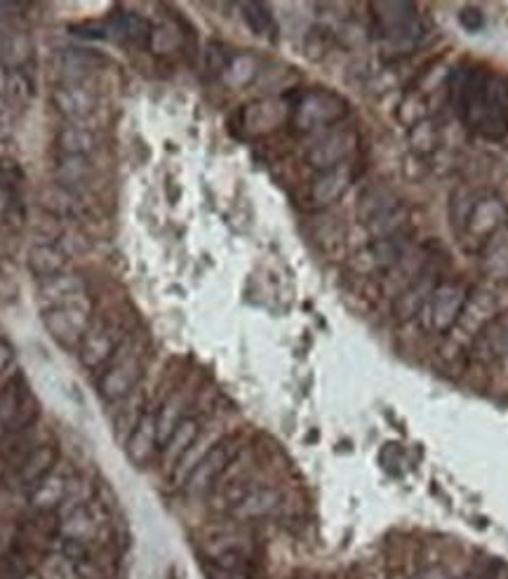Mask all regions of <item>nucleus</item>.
<instances>
[{
    "label": "nucleus",
    "mask_w": 508,
    "mask_h": 579,
    "mask_svg": "<svg viewBox=\"0 0 508 579\" xmlns=\"http://www.w3.org/2000/svg\"><path fill=\"white\" fill-rule=\"evenodd\" d=\"M450 99L459 121L490 142L508 135V78L480 64L450 73Z\"/></svg>",
    "instance_id": "1"
},
{
    "label": "nucleus",
    "mask_w": 508,
    "mask_h": 579,
    "mask_svg": "<svg viewBox=\"0 0 508 579\" xmlns=\"http://www.w3.org/2000/svg\"><path fill=\"white\" fill-rule=\"evenodd\" d=\"M452 226L461 243L473 252H483L508 226V208L494 193L457 191L450 208Z\"/></svg>",
    "instance_id": "2"
},
{
    "label": "nucleus",
    "mask_w": 508,
    "mask_h": 579,
    "mask_svg": "<svg viewBox=\"0 0 508 579\" xmlns=\"http://www.w3.org/2000/svg\"><path fill=\"white\" fill-rule=\"evenodd\" d=\"M372 24L379 43L393 55H407L426 36V24L414 3H372Z\"/></svg>",
    "instance_id": "3"
},
{
    "label": "nucleus",
    "mask_w": 508,
    "mask_h": 579,
    "mask_svg": "<svg viewBox=\"0 0 508 579\" xmlns=\"http://www.w3.org/2000/svg\"><path fill=\"white\" fill-rule=\"evenodd\" d=\"M358 219L372 238H384L407 229V210L389 186L372 184L358 198Z\"/></svg>",
    "instance_id": "4"
},
{
    "label": "nucleus",
    "mask_w": 508,
    "mask_h": 579,
    "mask_svg": "<svg viewBox=\"0 0 508 579\" xmlns=\"http://www.w3.org/2000/svg\"><path fill=\"white\" fill-rule=\"evenodd\" d=\"M471 292L459 281H438L436 288L426 299L424 309L417 316L421 328L429 335H450L461 321L466 304H469Z\"/></svg>",
    "instance_id": "5"
},
{
    "label": "nucleus",
    "mask_w": 508,
    "mask_h": 579,
    "mask_svg": "<svg viewBox=\"0 0 508 579\" xmlns=\"http://www.w3.org/2000/svg\"><path fill=\"white\" fill-rule=\"evenodd\" d=\"M349 113L346 102L330 90H304L292 104V125L304 135L332 130Z\"/></svg>",
    "instance_id": "6"
},
{
    "label": "nucleus",
    "mask_w": 508,
    "mask_h": 579,
    "mask_svg": "<svg viewBox=\"0 0 508 579\" xmlns=\"http://www.w3.org/2000/svg\"><path fill=\"white\" fill-rule=\"evenodd\" d=\"M238 452L240 443L236 436L217 441L196 464H193L189 474H186L184 490L189 492V495H205V492H210L217 485L219 478L229 471L231 464L236 462Z\"/></svg>",
    "instance_id": "7"
},
{
    "label": "nucleus",
    "mask_w": 508,
    "mask_h": 579,
    "mask_svg": "<svg viewBox=\"0 0 508 579\" xmlns=\"http://www.w3.org/2000/svg\"><path fill=\"white\" fill-rule=\"evenodd\" d=\"M43 325L48 335L64 349L78 351L92 325L90 306L85 299L62 306H50L43 311Z\"/></svg>",
    "instance_id": "8"
},
{
    "label": "nucleus",
    "mask_w": 508,
    "mask_h": 579,
    "mask_svg": "<svg viewBox=\"0 0 508 579\" xmlns=\"http://www.w3.org/2000/svg\"><path fill=\"white\" fill-rule=\"evenodd\" d=\"M144 375V363L139 354H125L123 346L116 356L111 358V363L102 370V375L97 379L99 396L109 403L123 401L137 389V384L142 382Z\"/></svg>",
    "instance_id": "9"
},
{
    "label": "nucleus",
    "mask_w": 508,
    "mask_h": 579,
    "mask_svg": "<svg viewBox=\"0 0 508 579\" xmlns=\"http://www.w3.org/2000/svg\"><path fill=\"white\" fill-rule=\"evenodd\" d=\"M358 144V132L353 128H332L306 151V161L318 172L332 170L337 168V165L349 163L358 149Z\"/></svg>",
    "instance_id": "10"
},
{
    "label": "nucleus",
    "mask_w": 508,
    "mask_h": 579,
    "mask_svg": "<svg viewBox=\"0 0 508 579\" xmlns=\"http://www.w3.org/2000/svg\"><path fill=\"white\" fill-rule=\"evenodd\" d=\"M123 346V332L113 321H92L83 344L78 346L80 363L88 370H104Z\"/></svg>",
    "instance_id": "11"
},
{
    "label": "nucleus",
    "mask_w": 508,
    "mask_h": 579,
    "mask_svg": "<svg viewBox=\"0 0 508 579\" xmlns=\"http://www.w3.org/2000/svg\"><path fill=\"white\" fill-rule=\"evenodd\" d=\"M33 417H36V403L29 396L24 379H15L0 391V436L29 427Z\"/></svg>",
    "instance_id": "12"
},
{
    "label": "nucleus",
    "mask_w": 508,
    "mask_h": 579,
    "mask_svg": "<svg viewBox=\"0 0 508 579\" xmlns=\"http://www.w3.org/2000/svg\"><path fill=\"white\" fill-rule=\"evenodd\" d=\"M50 104L66 123H83L97 111L99 99L85 83H59L50 92Z\"/></svg>",
    "instance_id": "13"
},
{
    "label": "nucleus",
    "mask_w": 508,
    "mask_h": 579,
    "mask_svg": "<svg viewBox=\"0 0 508 579\" xmlns=\"http://www.w3.org/2000/svg\"><path fill=\"white\" fill-rule=\"evenodd\" d=\"M280 504H283V495H280L276 488L259 485V488H250L231 499L229 516L238 523L262 521V518H269L276 514V511L280 509Z\"/></svg>",
    "instance_id": "14"
},
{
    "label": "nucleus",
    "mask_w": 508,
    "mask_h": 579,
    "mask_svg": "<svg viewBox=\"0 0 508 579\" xmlns=\"http://www.w3.org/2000/svg\"><path fill=\"white\" fill-rule=\"evenodd\" d=\"M102 532V521L95 514V509L90 507V502L83 504H66L59 518V535L64 542H76L88 547L90 542H95Z\"/></svg>",
    "instance_id": "15"
},
{
    "label": "nucleus",
    "mask_w": 508,
    "mask_h": 579,
    "mask_svg": "<svg viewBox=\"0 0 508 579\" xmlns=\"http://www.w3.org/2000/svg\"><path fill=\"white\" fill-rule=\"evenodd\" d=\"M158 448L160 441H158L156 412H144V415L135 422V427L130 429V434H127L125 455L135 467L144 469L153 459V455H156Z\"/></svg>",
    "instance_id": "16"
},
{
    "label": "nucleus",
    "mask_w": 508,
    "mask_h": 579,
    "mask_svg": "<svg viewBox=\"0 0 508 579\" xmlns=\"http://www.w3.org/2000/svg\"><path fill=\"white\" fill-rule=\"evenodd\" d=\"M436 285H438V274L429 266V269H426L421 276L414 278L405 290H400L398 295L393 297V316H396V321L400 323L414 321V318L421 314L426 299H429Z\"/></svg>",
    "instance_id": "17"
},
{
    "label": "nucleus",
    "mask_w": 508,
    "mask_h": 579,
    "mask_svg": "<svg viewBox=\"0 0 508 579\" xmlns=\"http://www.w3.org/2000/svg\"><path fill=\"white\" fill-rule=\"evenodd\" d=\"M353 179H356V170L351 168V163L337 165V168H332V170H323L311 184L313 205H318V208H327V205L337 203L339 198L349 191Z\"/></svg>",
    "instance_id": "18"
},
{
    "label": "nucleus",
    "mask_w": 508,
    "mask_h": 579,
    "mask_svg": "<svg viewBox=\"0 0 508 579\" xmlns=\"http://www.w3.org/2000/svg\"><path fill=\"white\" fill-rule=\"evenodd\" d=\"M71 490H73L71 478L52 471L50 476H45L43 481H38L29 490V504L36 511H40V514H52V511L62 509L64 504H69Z\"/></svg>",
    "instance_id": "19"
},
{
    "label": "nucleus",
    "mask_w": 508,
    "mask_h": 579,
    "mask_svg": "<svg viewBox=\"0 0 508 579\" xmlns=\"http://www.w3.org/2000/svg\"><path fill=\"white\" fill-rule=\"evenodd\" d=\"M200 429H203V424H200L198 417H184L179 427L172 431V436L163 443V448H160L163 450V464L177 469L189 457L191 448H196Z\"/></svg>",
    "instance_id": "20"
},
{
    "label": "nucleus",
    "mask_w": 508,
    "mask_h": 579,
    "mask_svg": "<svg viewBox=\"0 0 508 579\" xmlns=\"http://www.w3.org/2000/svg\"><path fill=\"white\" fill-rule=\"evenodd\" d=\"M66 264H69V255L57 243H36L31 245L29 255H26V266L38 281H48V278L64 274Z\"/></svg>",
    "instance_id": "21"
},
{
    "label": "nucleus",
    "mask_w": 508,
    "mask_h": 579,
    "mask_svg": "<svg viewBox=\"0 0 508 579\" xmlns=\"http://www.w3.org/2000/svg\"><path fill=\"white\" fill-rule=\"evenodd\" d=\"M57 459H59L57 445L45 443V445H38V448H33L29 455L22 459V464L17 467L19 485H24V488L31 490L38 481H43L45 476H50L52 471H55Z\"/></svg>",
    "instance_id": "22"
},
{
    "label": "nucleus",
    "mask_w": 508,
    "mask_h": 579,
    "mask_svg": "<svg viewBox=\"0 0 508 579\" xmlns=\"http://www.w3.org/2000/svg\"><path fill=\"white\" fill-rule=\"evenodd\" d=\"M410 250H412L410 231L403 229L398 231V234L374 238V241L367 245V257H370L374 269L389 271L391 266H396Z\"/></svg>",
    "instance_id": "23"
},
{
    "label": "nucleus",
    "mask_w": 508,
    "mask_h": 579,
    "mask_svg": "<svg viewBox=\"0 0 508 579\" xmlns=\"http://www.w3.org/2000/svg\"><path fill=\"white\" fill-rule=\"evenodd\" d=\"M62 83H83L85 76H90L97 66L104 64V57H99L95 50H62L55 59Z\"/></svg>",
    "instance_id": "24"
},
{
    "label": "nucleus",
    "mask_w": 508,
    "mask_h": 579,
    "mask_svg": "<svg viewBox=\"0 0 508 579\" xmlns=\"http://www.w3.org/2000/svg\"><path fill=\"white\" fill-rule=\"evenodd\" d=\"M55 146L59 156L90 158V153L99 146V137L95 130L85 128L83 123H66L55 135Z\"/></svg>",
    "instance_id": "25"
},
{
    "label": "nucleus",
    "mask_w": 508,
    "mask_h": 579,
    "mask_svg": "<svg viewBox=\"0 0 508 579\" xmlns=\"http://www.w3.org/2000/svg\"><path fill=\"white\" fill-rule=\"evenodd\" d=\"M40 299L50 306H62L85 299V281L78 274H59L48 281H40Z\"/></svg>",
    "instance_id": "26"
},
{
    "label": "nucleus",
    "mask_w": 508,
    "mask_h": 579,
    "mask_svg": "<svg viewBox=\"0 0 508 579\" xmlns=\"http://www.w3.org/2000/svg\"><path fill=\"white\" fill-rule=\"evenodd\" d=\"M205 570L207 579H254L250 558L238 549H229L212 556Z\"/></svg>",
    "instance_id": "27"
},
{
    "label": "nucleus",
    "mask_w": 508,
    "mask_h": 579,
    "mask_svg": "<svg viewBox=\"0 0 508 579\" xmlns=\"http://www.w3.org/2000/svg\"><path fill=\"white\" fill-rule=\"evenodd\" d=\"M111 31L116 36L123 38L127 43L135 45H146L149 43V33H151V24L146 22L142 15L130 10H116L111 15Z\"/></svg>",
    "instance_id": "28"
},
{
    "label": "nucleus",
    "mask_w": 508,
    "mask_h": 579,
    "mask_svg": "<svg viewBox=\"0 0 508 579\" xmlns=\"http://www.w3.org/2000/svg\"><path fill=\"white\" fill-rule=\"evenodd\" d=\"M33 57V41L24 31H8L0 36V59L3 66L19 71Z\"/></svg>",
    "instance_id": "29"
},
{
    "label": "nucleus",
    "mask_w": 508,
    "mask_h": 579,
    "mask_svg": "<svg viewBox=\"0 0 508 579\" xmlns=\"http://www.w3.org/2000/svg\"><path fill=\"white\" fill-rule=\"evenodd\" d=\"M92 161L85 156H59L55 158V179L57 184L76 189L78 184H83L85 179L92 175Z\"/></svg>",
    "instance_id": "30"
},
{
    "label": "nucleus",
    "mask_w": 508,
    "mask_h": 579,
    "mask_svg": "<svg viewBox=\"0 0 508 579\" xmlns=\"http://www.w3.org/2000/svg\"><path fill=\"white\" fill-rule=\"evenodd\" d=\"M259 73V62L252 55H233L226 64L224 73L219 78L229 85V88H245L247 83H252Z\"/></svg>",
    "instance_id": "31"
},
{
    "label": "nucleus",
    "mask_w": 508,
    "mask_h": 579,
    "mask_svg": "<svg viewBox=\"0 0 508 579\" xmlns=\"http://www.w3.org/2000/svg\"><path fill=\"white\" fill-rule=\"evenodd\" d=\"M43 205L50 212H55L57 217H71L76 215L80 208V198L76 189H69V186L62 184H52L43 191Z\"/></svg>",
    "instance_id": "32"
},
{
    "label": "nucleus",
    "mask_w": 508,
    "mask_h": 579,
    "mask_svg": "<svg viewBox=\"0 0 508 579\" xmlns=\"http://www.w3.org/2000/svg\"><path fill=\"white\" fill-rule=\"evenodd\" d=\"M245 24L250 26L254 36L262 38H276V19H273L269 5L264 3H243L240 5Z\"/></svg>",
    "instance_id": "33"
},
{
    "label": "nucleus",
    "mask_w": 508,
    "mask_h": 579,
    "mask_svg": "<svg viewBox=\"0 0 508 579\" xmlns=\"http://www.w3.org/2000/svg\"><path fill=\"white\" fill-rule=\"evenodd\" d=\"M146 48H149L153 55H172V52H177L179 48H182V33H179L175 26H167V24L151 26Z\"/></svg>",
    "instance_id": "34"
},
{
    "label": "nucleus",
    "mask_w": 508,
    "mask_h": 579,
    "mask_svg": "<svg viewBox=\"0 0 508 579\" xmlns=\"http://www.w3.org/2000/svg\"><path fill=\"white\" fill-rule=\"evenodd\" d=\"M186 415H184V408L179 401H167L163 408L156 412V422H158V441H160V448H163V443L167 438L172 436V431L179 427V422H182Z\"/></svg>",
    "instance_id": "35"
},
{
    "label": "nucleus",
    "mask_w": 508,
    "mask_h": 579,
    "mask_svg": "<svg viewBox=\"0 0 508 579\" xmlns=\"http://www.w3.org/2000/svg\"><path fill=\"white\" fill-rule=\"evenodd\" d=\"M410 139H412V146L419 153H431L438 144V132H436V128H433V123L429 121V118H424V121L412 125Z\"/></svg>",
    "instance_id": "36"
},
{
    "label": "nucleus",
    "mask_w": 508,
    "mask_h": 579,
    "mask_svg": "<svg viewBox=\"0 0 508 579\" xmlns=\"http://www.w3.org/2000/svg\"><path fill=\"white\" fill-rule=\"evenodd\" d=\"M8 92L12 97L17 99V102H26V99L31 97V81L24 76L22 71H10V85H8Z\"/></svg>",
    "instance_id": "37"
},
{
    "label": "nucleus",
    "mask_w": 508,
    "mask_h": 579,
    "mask_svg": "<svg viewBox=\"0 0 508 579\" xmlns=\"http://www.w3.org/2000/svg\"><path fill=\"white\" fill-rule=\"evenodd\" d=\"M15 363V346H12L8 339H0V375Z\"/></svg>",
    "instance_id": "38"
},
{
    "label": "nucleus",
    "mask_w": 508,
    "mask_h": 579,
    "mask_svg": "<svg viewBox=\"0 0 508 579\" xmlns=\"http://www.w3.org/2000/svg\"><path fill=\"white\" fill-rule=\"evenodd\" d=\"M494 572H497V570H494L492 565H487L485 570H471L469 575H464V577H459V579H494Z\"/></svg>",
    "instance_id": "39"
},
{
    "label": "nucleus",
    "mask_w": 508,
    "mask_h": 579,
    "mask_svg": "<svg viewBox=\"0 0 508 579\" xmlns=\"http://www.w3.org/2000/svg\"><path fill=\"white\" fill-rule=\"evenodd\" d=\"M8 85H10V71L8 66H3V62H0V97L8 92Z\"/></svg>",
    "instance_id": "40"
},
{
    "label": "nucleus",
    "mask_w": 508,
    "mask_h": 579,
    "mask_svg": "<svg viewBox=\"0 0 508 579\" xmlns=\"http://www.w3.org/2000/svg\"><path fill=\"white\" fill-rule=\"evenodd\" d=\"M391 579H405V577H403V575H393Z\"/></svg>",
    "instance_id": "41"
}]
</instances>
